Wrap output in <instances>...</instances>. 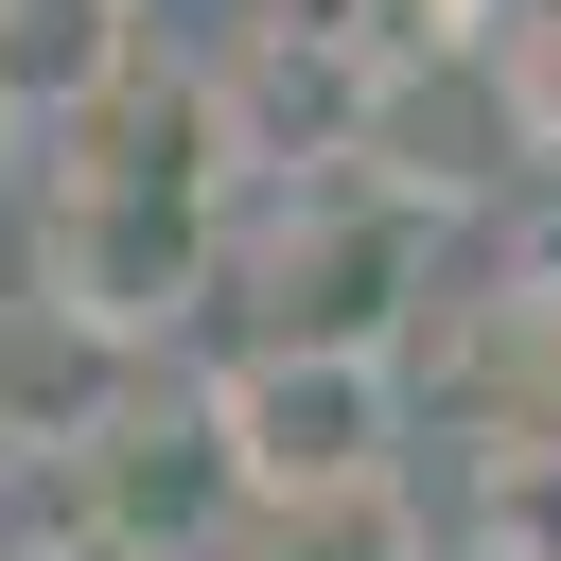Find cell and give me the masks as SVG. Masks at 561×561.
I'll return each mask as SVG.
<instances>
[{
  "label": "cell",
  "instance_id": "obj_1",
  "mask_svg": "<svg viewBox=\"0 0 561 561\" xmlns=\"http://www.w3.org/2000/svg\"><path fill=\"white\" fill-rule=\"evenodd\" d=\"M228 193H245V123L210 70H123L88 105V158L53 175V298L88 333H158L210 263H228Z\"/></svg>",
  "mask_w": 561,
  "mask_h": 561
},
{
  "label": "cell",
  "instance_id": "obj_2",
  "mask_svg": "<svg viewBox=\"0 0 561 561\" xmlns=\"http://www.w3.org/2000/svg\"><path fill=\"white\" fill-rule=\"evenodd\" d=\"M210 438L263 491H351V473H403V351H316V333H263L228 386H210Z\"/></svg>",
  "mask_w": 561,
  "mask_h": 561
},
{
  "label": "cell",
  "instance_id": "obj_3",
  "mask_svg": "<svg viewBox=\"0 0 561 561\" xmlns=\"http://www.w3.org/2000/svg\"><path fill=\"white\" fill-rule=\"evenodd\" d=\"M140 70V0H0V123H88Z\"/></svg>",
  "mask_w": 561,
  "mask_h": 561
},
{
  "label": "cell",
  "instance_id": "obj_4",
  "mask_svg": "<svg viewBox=\"0 0 561 561\" xmlns=\"http://www.w3.org/2000/svg\"><path fill=\"white\" fill-rule=\"evenodd\" d=\"M245 526H263V561H421V491H403V473H351V491H263Z\"/></svg>",
  "mask_w": 561,
  "mask_h": 561
},
{
  "label": "cell",
  "instance_id": "obj_5",
  "mask_svg": "<svg viewBox=\"0 0 561 561\" xmlns=\"http://www.w3.org/2000/svg\"><path fill=\"white\" fill-rule=\"evenodd\" d=\"M473 561H561V438L473 473Z\"/></svg>",
  "mask_w": 561,
  "mask_h": 561
},
{
  "label": "cell",
  "instance_id": "obj_6",
  "mask_svg": "<svg viewBox=\"0 0 561 561\" xmlns=\"http://www.w3.org/2000/svg\"><path fill=\"white\" fill-rule=\"evenodd\" d=\"M473 53H491V88H508V123H526V140H561V0H491V35H473Z\"/></svg>",
  "mask_w": 561,
  "mask_h": 561
},
{
  "label": "cell",
  "instance_id": "obj_7",
  "mask_svg": "<svg viewBox=\"0 0 561 561\" xmlns=\"http://www.w3.org/2000/svg\"><path fill=\"white\" fill-rule=\"evenodd\" d=\"M508 280H543V298H561V140H526V158H508Z\"/></svg>",
  "mask_w": 561,
  "mask_h": 561
}]
</instances>
